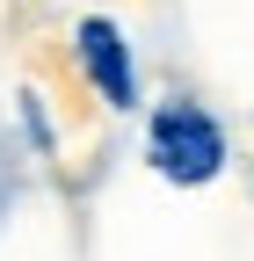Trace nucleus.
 <instances>
[{
    "instance_id": "nucleus-1",
    "label": "nucleus",
    "mask_w": 254,
    "mask_h": 261,
    "mask_svg": "<svg viewBox=\"0 0 254 261\" xmlns=\"http://www.w3.org/2000/svg\"><path fill=\"white\" fill-rule=\"evenodd\" d=\"M145 160L160 181H182V189H204L218 167H225V130H218L196 102H167L153 116V138H145Z\"/></svg>"
},
{
    "instance_id": "nucleus-2",
    "label": "nucleus",
    "mask_w": 254,
    "mask_h": 261,
    "mask_svg": "<svg viewBox=\"0 0 254 261\" xmlns=\"http://www.w3.org/2000/svg\"><path fill=\"white\" fill-rule=\"evenodd\" d=\"M73 51H80L87 80L102 87L109 109H138V65H131V51H123V29H116V22L87 15V22L73 29Z\"/></svg>"
}]
</instances>
